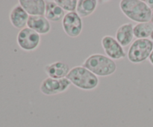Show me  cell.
Returning a JSON list of instances; mask_svg holds the SVG:
<instances>
[{
  "label": "cell",
  "mask_w": 153,
  "mask_h": 127,
  "mask_svg": "<svg viewBox=\"0 0 153 127\" xmlns=\"http://www.w3.org/2000/svg\"><path fill=\"white\" fill-rule=\"evenodd\" d=\"M27 27L34 30L40 35L49 34L51 31L50 22L45 16H29Z\"/></svg>",
  "instance_id": "8fae6325"
},
{
  "label": "cell",
  "mask_w": 153,
  "mask_h": 127,
  "mask_svg": "<svg viewBox=\"0 0 153 127\" xmlns=\"http://www.w3.org/2000/svg\"><path fill=\"white\" fill-rule=\"evenodd\" d=\"M55 2L67 13L75 12L77 7V0H55Z\"/></svg>",
  "instance_id": "e0dca14e"
},
{
  "label": "cell",
  "mask_w": 153,
  "mask_h": 127,
  "mask_svg": "<svg viewBox=\"0 0 153 127\" xmlns=\"http://www.w3.org/2000/svg\"><path fill=\"white\" fill-rule=\"evenodd\" d=\"M149 62H150V64L153 66V50H152V52H151V55L149 58Z\"/></svg>",
  "instance_id": "d6986e66"
},
{
  "label": "cell",
  "mask_w": 153,
  "mask_h": 127,
  "mask_svg": "<svg viewBox=\"0 0 153 127\" xmlns=\"http://www.w3.org/2000/svg\"><path fill=\"white\" fill-rule=\"evenodd\" d=\"M40 41L41 38L40 34L28 27L20 30L16 37L18 45L25 52H32L37 49Z\"/></svg>",
  "instance_id": "5b68a950"
},
{
  "label": "cell",
  "mask_w": 153,
  "mask_h": 127,
  "mask_svg": "<svg viewBox=\"0 0 153 127\" xmlns=\"http://www.w3.org/2000/svg\"><path fill=\"white\" fill-rule=\"evenodd\" d=\"M153 50V41L149 39H136L130 46L127 58L132 64H140L149 59Z\"/></svg>",
  "instance_id": "277c9868"
},
{
  "label": "cell",
  "mask_w": 153,
  "mask_h": 127,
  "mask_svg": "<svg viewBox=\"0 0 153 127\" xmlns=\"http://www.w3.org/2000/svg\"><path fill=\"white\" fill-rule=\"evenodd\" d=\"M153 31V24L151 22H140L134 25V36L137 39H148Z\"/></svg>",
  "instance_id": "2e32d148"
},
{
  "label": "cell",
  "mask_w": 153,
  "mask_h": 127,
  "mask_svg": "<svg viewBox=\"0 0 153 127\" xmlns=\"http://www.w3.org/2000/svg\"><path fill=\"white\" fill-rule=\"evenodd\" d=\"M65 11L54 1H46L45 16L49 22H58L62 21L65 16Z\"/></svg>",
  "instance_id": "5bb4252c"
},
{
  "label": "cell",
  "mask_w": 153,
  "mask_h": 127,
  "mask_svg": "<svg viewBox=\"0 0 153 127\" xmlns=\"http://www.w3.org/2000/svg\"><path fill=\"white\" fill-rule=\"evenodd\" d=\"M9 18L10 23L14 28L22 30L27 26L29 15L20 4H18L11 9Z\"/></svg>",
  "instance_id": "9c48e42d"
},
{
  "label": "cell",
  "mask_w": 153,
  "mask_h": 127,
  "mask_svg": "<svg viewBox=\"0 0 153 127\" xmlns=\"http://www.w3.org/2000/svg\"><path fill=\"white\" fill-rule=\"evenodd\" d=\"M150 38H151V40L153 41V31L152 32V34H151V36H150Z\"/></svg>",
  "instance_id": "44dd1931"
},
{
  "label": "cell",
  "mask_w": 153,
  "mask_h": 127,
  "mask_svg": "<svg viewBox=\"0 0 153 127\" xmlns=\"http://www.w3.org/2000/svg\"><path fill=\"white\" fill-rule=\"evenodd\" d=\"M71 85V82L67 78L55 79L47 77L42 81L40 91L43 95L53 96L64 92Z\"/></svg>",
  "instance_id": "8992f818"
},
{
  "label": "cell",
  "mask_w": 153,
  "mask_h": 127,
  "mask_svg": "<svg viewBox=\"0 0 153 127\" xmlns=\"http://www.w3.org/2000/svg\"><path fill=\"white\" fill-rule=\"evenodd\" d=\"M144 1L146 3V4L149 6V8H150L151 10L153 9V0H146V1Z\"/></svg>",
  "instance_id": "ac0fdd59"
},
{
  "label": "cell",
  "mask_w": 153,
  "mask_h": 127,
  "mask_svg": "<svg viewBox=\"0 0 153 127\" xmlns=\"http://www.w3.org/2000/svg\"><path fill=\"white\" fill-rule=\"evenodd\" d=\"M82 66L92 72L97 77L111 76L117 70L115 61L102 54H93L90 55L82 63Z\"/></svg>",
  "instance_id": "7a4b0ae2"
},
{
  "label": "cell",
  "mask_w": 153,
  "mask_h": 127,
  "mask_svg": "<svg viewBox=\"0 0 153 127\" xmlns=\"http://www.w3.org/2000/svg\"><path fill=\"white\" fill-rule=\"evenodd\" d=\"M19 4L29 16H45L46 1L44 0H19Z\"/></svg>",
  "instance_id": "7c38bea8"
},
{
  "label": "cell",
  "mask_w": 153,
  "mask_h": 127,
  "mask_svg": "<svg viewBox=\"0 0 153 127\" xmlns=\"http://www.w3.org/2000/svg\"><path fill=\"white\" fill-rule=\"evenodd\" d=\"M150 22H152V23L153 24V11H152V17H151V20Z\"/></svg>",
  "instance_id": "ffe728a7"
},
{
  "label": "cell",
  "mask_w": 153,
  "mask_h": 127,
  "mask_svg": "<svg viewBox=\"0 0 153 127\" xmlns=\"http://www.w3.org/2000/svg\"><path fill=\"white\" fill-rule=\"evenodd\" d=\"M44 70L48 77L61 79L67 78L70 68L68 64L63 61H55L45 66Z\"/></svg>",
  "instance_id": "30bf717a"
},
{
  "label": "cell",
  "mask_w": 153,
  "mask_h": 127,
  "mask_svg": "<svg viewBox=\"0 0 153 127\" xmlns=\"http://www.w3.org/2000/svg\"><path fill=\"white\" fill-rule=\"evenodd\" d=\"M62 22V27L64 32L70 37H77L82 34L83 30L82 18L76 11L67 13Z\"/></svg>",
  "instance_id": "52a82bcc"
},
{
  "label": "cell",
  "mask_w": 153,
  "mask_h": 127,
  "mask_svg": "<svg viewBox=\"0 0 153 127\" xmlns=\"http://www.w3.org/2000/svg\"><path fill=\"white\" fill-rule=\"evenodd\" d=\"M101 44L106 56L114 60L123 59L126 56L123 47L116 40V38L111 35H105L102 38Z\"/></svg>",
  "instance_id": "ba28073f"
},
{
  "label": "cell",
  "mask_w": 153,
  "mask_h": 127,
  "mask_svg": "<svg viewBox=\"0 0 153 127\" xmlns=\"http://www.w3.org/2000/svg\"><path fill=\"white\" fill-rule=\"evenodd\" d=\"M97 5L98 1L97 0H79L76 12L80 17H88L95 11Z\"/></svg>",
  "instance_id": "9a60e30c"
},
{
  "label": "cell",
  "mask_w": 153,
  "mask_h": 127,
  "mask_svg": "<svg viewBox=\"0 0 153 127\" xmlns=\"http://www.w3.org/2000/svg\"><path fill=\"white\" fill-rule=\"evenodd\" d=\"M67 78L71 85L83 91H93L100 83L99 78L82 66H76L70 69Z\"/></svg>",
  "instance_id": "3957f363"
},
{
  "label": "cell",
  "mask_w": 153,
  "mask_h": 127,
  "mask_svg": "<svg viewBox=\"0 0 153 127\" xmlns=\"http://www.w3.org/2000/svg\"><path fill=\"white\" fill-rule=\"evenodd\" d=\"M134 37V25L131 22L120 25L117 29L115 34V38L123 47L131 44Z\"/></svg>",
  "instance_id": "4fadbf2b"
},
{
  "label": "cell",
  "mask_w": 153,
  "mask_h": 127,
  "mask_svg": "<svg viewBox=\"0 0 153 127\" xmlns=\"http://www.w3.org/2000/svg\"><path fill=\"white\" fill-rule=\"evenodd\" d=\"M120 8L127 18L137 23L150 22L152 11L144 1L122 0Z\"/></svg>",
  "instance_id": "6da1fadb"
}]
</instances>
